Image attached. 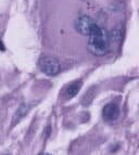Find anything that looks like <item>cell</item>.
<instances>
[{"label": "cell", "mask_w": 139, "mask_h": 155, "mask_svg": "<svg viewBox=\"0 0 139 155\" xmlns=\"http://www.w3.org/2000/svg\"><path fill=\"white\" fill-rule=\"evenodd\" d=\"M40 68L41 71L49 76H54L59 74L61 67L60 63L54 57H44L40 61Z\"/></svg>", "instance_id": "3957f363"}, {"label": "cell", "mask_w": 139, "mask_h": 155, "mask_svg": "<svg viewBox=\"0 0 139 155\" xmlns=\"http://www.w3.org/2000/svg\"><path fill=\"white\" fill-rule=\"evenodd\" d=\"M29 111V105H27V104H25V103L21 104V106L18 109L16 113L14 114V116H13V119H12L13 125H15L16 123H19V120H20L21 118H23Z\"/></svg>", "instance_id": "8992f818"}, {"label": "cell", "mask_w": 139, "mask_h": 155, "mask_svg": "<svg viewBox=\"0 0 139 155\" xmlns=\"http://www.w3.org/2000/svg\"><path fill=\"white\" fill-rule=\"evenodd\" d=\"M83 83L82 81H75V83L71 84L65 90V98L66 99H72L74 98L78 92H80V88H82Z\"/></svg>", "instance_id": "5b68a950"}, {"label": "cell", "mask_w": 139, "mask_h": 155, "mask_svg": "<svg viewBox=\"0 0 139 155\" xmlns=\"http://www.w3.org/2000/svg\"><path fill=\"white\" fill-rule=\"evenodd\" d=\"M98 27V24L87 15L80 16L75 21V29L83 36H90Z\"/></svg>", "instance_id": "7a4b0ae2"}, {"label": "cell", "mask_w": 139, "mask_h": 155, "mask_svg": "<svg viewBox=\"0 0 139 155\" xmlns=\"http://www.w3.org/2000/svg\"><path fill=\"white\" fill-rule=\"evenodd\" d=\"M42 155H51V154H48V153H45V154H42Z\"/></svg>", "instance_id": "ba28073f"}, {"label": "cell", "mask_w": 139, "mask_h": 155, "mask_svg": "<svg viewBox=\"0 0 139 155\" xmlns=\"http://www.w3.org/2000/svg\"><path fill=\"white\" fill-rule=\"evenodd\" d=\"M0 50H1V51H3V50H5V46H3V44H2V41H1V40H0Z\"/></svg>", "instance_id": "52a82bcc"}, {"label": "cell", "mask_w": 139, "mask_h": 155, "mask_svg": "<svg viewBox=\"0 0 139 155\" xmlns=\"http://www.w3.org/2000/svg\"><path fill=\"white\" fill-rule=\"evenodd\" d=\"M89 37L88 40V50L91 54L96 57H102L107 54L110 50V37L106 29L99 26Z\"/></svg>", "instance_id": "6da1fadb"}, {"label": "cell", "mask_w": 139, "mask_h": 155, "mask_svg": "<svg viewBox=\"0 0 139 155\" xmlns=\"http://www.w3.org/2000/svg\"><path fill=\"white\" fill-rule=\"evenodd\" d=\"M120 115V109L116 103H108L102 110V117L108 122L115 120Z\"/></svg>", "instance_id": "277c9868"}]
</instances>
